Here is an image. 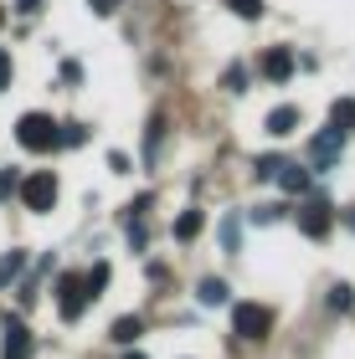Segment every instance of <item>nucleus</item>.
Instances as JSON below:
<instances>
[{
  "label": "nucleus",
  "instance_id": "12",
  "mask_svg": "<svg viewBox=\"0 0 355 359\" xmlns=\"http://www.w3.org/2000/svg\"><path fill=\"white\" fill-rule=\"evenodd\" d=\"M263 72L273 77V83H283V77L294 72V52H288V46H273V52L263 57Z\"/></svg>",
  "mask_w": 355,
  "mask_h": 359
},
{
  "label": "nucleus",
  "instance_id": "21",
  "mask_svg": "<svg viewBox=\"0 0 355 359\" xmlns=\"http://www.w3.org/2000/svg\"><path fill=\"white\" fill-rule=\"evenodd\" d=\"M232 11L242 21H257V15H263V0H232Z\"/></svg>",
  "mask_w": 355,
  "mask_h": 359
},
{
  "label": "nucleus",
  "instance_id": "26",
  "mask_svg": "<svg viewBox=\"0 0 355 359\" xmlns=\"http://www.w3.org/2000/svg\"><path fill=\"white\" fill-rule=\"evenodd\" d=\"M330 308H350V287H335L330 292Z\"/></svg>",
  "mask_w": 355,
  "mask_h": 359
},
{
  "label": "nucleus",
  "instance_id": "10",
  "mask_svg": "<svg viewBox=\"0 0 355 359\" xmlns=\"http://www.w3.org/2000/svg\"><path fill=\"white\" fill-rule=\"evenodd\" d=\"M263 128H268V134H273V139H288V134H294V128H299V108H294V103H283V108H273Z\"/></svg>",
  "mask_w": 355,
  "mask_h": 359
},
{
  "label": "nucleus",
  "instance_id": "8",
  "mask_svg": "<svg viewBox=\"0 0 355 359\" xmlns=\"http://www.w3.org/2000/svg\"><path fill=\"white\" fill-rule=\"evenodd\" d=\"M273 180H278V185H283L288 195H304V190L314 185V180H309V170H304V165H294V159H278V170H273Z\"/></svg>",
  "mask_w": 355,
  "mask_h": 359
},
{
  "label": "nucleus",
  "instance_id": "5",
  "mask_svg": "<svg viewBox=\"0 0 355 359\" xmlns=\"http://www.w3.org/2000/svg\"><path fill=\"white\" fill-rule=\"evenodd\" d=\"M330 226H335V205L325 201V195H314V201H304V205H299V231L309 236V241H325V236H330Z\"/></svg>",
  "mask_w": 355,
  "mask_h": 359
},
{
  "label": "nucleus",
  "instance_id": "4",
  "mask_svg": "<svg viewBox=\"0 0 355 359\" xmlns=\"http://www.w3.org/2000/svg\"><path fill=\"white\" fill-rule=\"evenodd\" d=\"M88 283H83V277H77V272H62L57 277V308H62V318H67V323H77V318H83L88 313Z\"/></svg>",
  "mask_w": 355,
  "mask_h": 359
},
{
  "label": "nucleus",
  "instance_id": "13",
  "mask_svg": "<svg viewBox=\"0 0 355 359\" xmlns=\"http://www.w3.org/2000/svg\"><path fill=\"white\" fill-rule=\"evenodd\" d=\"M139 334H144V323H139L134 313H124V318H114V329H108V339H114V344H124V349L134 344Z\"/></svg>",
  "mask_w": 355,
  "mask_h": 359
},
{
  "label": "nucleus",
  "instance_id": "29",
  "mask_svg": "<svg viewBox=\"0 0 355 359\" xmlns=\"http://www.w3.org/2000/svg\"><path fill=\"white\" fill-rule=\"evenodd\" d=\"M345 226H350V231H355V205H345V216H340Z\"/></svg>",
  "mask_w": 355,
  "mask_h": 359
},
{
  "label": "nucleus",
  "instance_id": "9",
  "mask_svg": "<svg viewBox=\"0 0 355 359\" xmlns=\"http://www.w3.org/2000/svg\"><path fill=\"white\" fill-rule=\"evenodd\" d=\"M201 231H206V216H201L196 205H191V210H181V216H175V226H170V236L181 241V247H191V241H196Z\"/></svg>",
  "mask_w": 355,
  "mask_h": 359
},
{
  "label": "nucleus",
  "instance_id": "3",
  "mask_svg": "<svg viewBox=\"0 0 355 359\" xmlns=\"http://www.w3.org/2000/svg\"><path fill=\"white\" fill-rule=\"evenodd\" d=\"M26 201V210H37V216H46V210L57 205V175L52 170H31L26 180H21V190H15Z\"/></svg>",
  "mask_w": 355,
  "mask_h": 359
},
{
  "label": "nucleus",
  "instance_id": "15",
  "mask_svg": "<svg viewBox=\"0 0 355 359\" xmlns=\"http://www.w3.org/2000/svg\"><path fill=\"white\" fill-rule=\"evenodd\" d=\"M83 144H88L83 123H57V149H83Z\"/></svg>",
  "mask_w": 355,
  "mask_h": 359
},
{
  "label": "nucleus",
  "instance_id": "18",
  "mask_svg": "<svg viewBox=\"0 0 355 359\" xmlns=\"http://www.w3.org/2000/svg\"><path fill=\"white\" fill-rule=\"evenodd\" d=\"M160 139H165V118L155 113V118H150V128H144V159H150V165H155V149H160Z\"/></svg>",
  "mask_w": 355,
  "mask_h": 359
},
{
  "label": "nucleus",
  "instance_id": "28",
  "mask_svg": "<svg viewBox=\"0 0 355 359\" xmlns=\"http://www.w3.org/2000/svg\"><path fill=\"white\" fill-rule=\"evenodd\" d=\"M15 11H21V15H37V11H41V0H15Z\"/></svg>",
  "mask_w": 355,
  "mask_h": 359
},
{
  "label": "nucleus",
  "instance_id": "27",
  "mask_svg": "<svg viewBox=\"0 0 355 359\" xmlns=\"http://www.w3.org/2000/svg\"><path fill=\"white\" fill-rule=\"evenodd\" d=\"M6 88H11V57L0 52V93H6Z\"/></svg>",
  "mask_w": 355,
  "mask_h": 359
},
{
  "label": "nucleus",
  "instance_id": "17",
  "mask_svg": "<svg viewBox=\"0 0 355 359\" xmlns=\"http://www.w3.org/2000/svg\"><path fill=\"white\" fill-rule=\"evenodd\" d=\"M21 272H26V252H6V257H0V287L15 283Z\"/></svg>",
  "mask_w": 355,
  "mask_h": 359
},
{
  "label": "nucleus",
  "instance_id": "6",
  "mask_svg": "<svg viewBox=\"0 0 355 359\" xmlns=\"http://www.w3.org/2000/svg\"><path fill=\"white\" fill-rule=\"evenodd\" d=\"M31 349H37L31 329H26L21 318H6V344H0V359H31Z\"/></svg>",
  "mask_w": 355,
  "mask_h": 359
},
{
  "label": "nucleus",
  "instance_id": "30",
  "mask_svg": "<svg viewBox=\"0 0 355 359\" xmlns=\"http://www.w3.org/2000/svg\"><path fill=\"white\" fill-rule=\"evenodd\" d=\"M124 359H144V354H139V349H129V354H124Z\"/></svg>",
  "mask_w": 355,
  "mask_h": 359
},
{
  "label": "nucleus",
  "instance_id": "11",
  "mask_svg": "<svg viewBox=\"0 0 355 359\" xmlns=\"http://www.w3.org/2000/svg\"><path fill=\"white\" fill-rule=\"evenodd\" d=\"M330 128L335 134H355V97H335L330 103Z\"/></svg>",
  "mask_w": 355,
  "mask_h": 359
},
{
  "label": "nucleus",
  "instance_id": "2",
  "mask_svg": "<svg viewBox=\"0 0 355 359\" xmlns=\"http://www.w3.org/2000/svg\"><path fill=\"white\" fill-rule=\"evenodd\" d=\"M232 334L247 339V344H263V339L273 334V308H263V303H237L232 308Z\"/></svg>",
  "mask_w": 355,
  "mask_h": 359
},
{
  "label": "nucleus",
  "instance_id": "1",
  "mask_svg": "<svg viewBox=\"0 0 355 359\" xmlns=\"http://www.w3.org/2000/svg\"><path fill=\"white\" fill-rule=\"evenodd\" d=\"M15 144L31 154H52L57 149V123L46 118V113H21V123H15Z\"/></svg>",
  "mask_w": 355,
  "mask_h": 359
},
{
  "label": "nucleus",
  "instance_id": "14",
  "mask_svg": "<svg viewBox=\"0 0 355 359\" xmlns=\"http://www.w3.org/2000/svg\"><path fill=\"white\" fill-rule=\"evenodd\" d=\"M196 298H201L206 308H221V303H227V283H221V277H201V283H196Z\"/></svg>",
  "mask_w": 355,
  "mask_h": 359
},
{
  "label": "nucleus",
  "instance_id": "24",
  "mask_svg": "<svg viewBox=\"0 0 355 359\" xmlns=\"http://www.w3.org/2000/svg\"><path fill=\"white\" fill-rule=\"evenodd\" d=\"M108 170H114V175H129V170H134V159H129V154H108Z\"/></svg>",
  "mask_w": 355,
  "mask_h": 359
},
{
  "label": "nucleus",
  "instance_id": "7",
  "mask_svg": "<svg viewBox=\"0 0 355 359\" xmlns=\"http://www.w3.org/2000/svg\"><path fill=\"white\" fill-rule=\"evenodd\" d=\"M340 149H345V134H335V128H319V134L309 139V159L319 170H330L335 159H340Z\"/></svg>",
  "mask_w": 355,
  "mask_h": 359
},
{
  "label": "nucleus",
  "instance_id": "22",
  "mask_svg": "<svg viewBox=\"0 0 355 359\" xmlns=\"http://www.w3.org/2000/svg\"><path fill=\"white\" fill-rule=\"evenodd\" d=\"M15 190H21V175H15V170H0V201H11Z\"/></svg>",
  "mask_w": 355,
  "mask_h": 359
},
{
  "label": "nucleus",
  "instance_id": "23",
  "mask_svg": "<svg viewBox=\"0 0 355 359\" xmlns=\"http://www.w3.org/2000/svg\"><path fill=\"white\" fill-rule=\"evenodd\" d=\"M278 216H283V205H257V210H252L257 226H268V221H278Z\"/></svg>",
  "mask_w": 355,
  "mask_h": 359
},
{
  "label": "nucleus",
  "instance_id": "16",
  "mask_svg": "<svg viewBox=\"0 0 355 359\" xmlns=\"http://www.w3.org/2000/svg\"><path fill=\"white\" fill-rule=\"evenodd\" d=\"M237 247H242V221H237V210H232V216L221 221V252L237 257Z\"/></svg>",
  "mask_w": 355,
  "mask_h": 359
},
{
  "label": "nucleus",
  "instance_id": "19",
  "mask_svg": "<svg viewBox=\"0 0 355 359\" xmlns=\"http://www.w3.org/2000/svg\"><path fill=\"white\" fill-rule=\"evenodd\" d=\"M83 283H88V298H98V292L108 287V262H98V267H88V277H83Z\"/></svg>",
  "mask_w": 355,
  "mask_h": 359
},
{
  "label": "nucleus",
  "instance_id": "31",
  "mask_svg": "<svg viewBox=\"0 0 355 359\" xmlns=\"http://www.w3.org/2000/svg\"><path fill=\"white\" fill-rule=\"evenodd\" d=\"M0 26H6V11H0Z\"/></svg>",
  "mask_w": 355,
  "mask_h": 359
},
{
  "label": "nucleus",
  "instance_id": "25",
  "mask_svg": "<svg viewBox=\"0 0 355 359\" xmlns=\"http://www.w3.org/2000/svg\"><path fill=\"white\" fill-rule=\"evenodd\" d=\"M88 11H93V15H114L119 0H88Z\"/></svg>",
  "mask_w": 355,
  "mask_h": 359
},
{
  "label": "nucleus",
  "instance_id": "20",
  "mask_svg": "<svg viewBox=\"0 0 355 359\" xmlns=\"http://www.w3.org/2000/svg\"><path fill=\"white\" fill-rule=\"evenodd\" d=\"M221 88H227V93H247V72H242V67H227V72H221Z\"/></svg>",
  "mask_w": 355,
  "mask_h": 359
}]
</instances>
